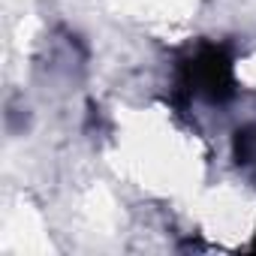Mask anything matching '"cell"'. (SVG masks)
<instances>
[{
    "label": "cell",
    "mask_w": 256,
    "mask_h": 256,
    "mask_svg": "<svg viewBox=\"0 0 256 256\" xmlns=\"http://www.w3.org/2000/svg\"><path fill=\"white\" fill-rule=\"evenodd\" d=\"M232 78V58L223 46H205L199 48L187 66L181 70V94L187 96H208L211 102H226L235 94Z\"/></svg>",
    "instance_id": "cell-1"
}]
</instances>
